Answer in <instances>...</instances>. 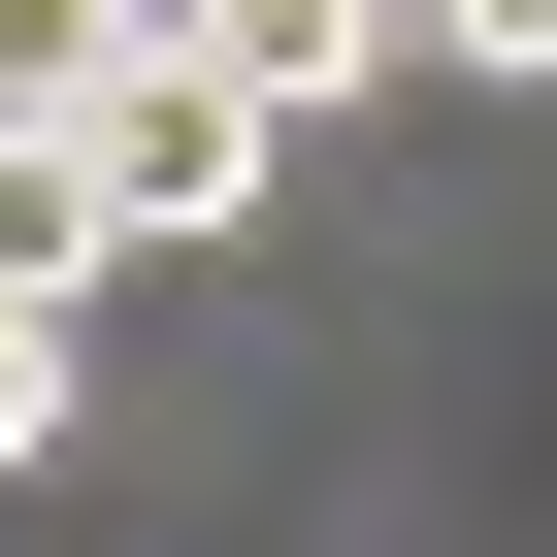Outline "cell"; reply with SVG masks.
<instances>
[{
  "mask_svg": "<svg viewBox=\"0 0 557 557\" xmlns=\"http://www.w3.org/2000/svg\"><path fill=\"white\" fill-rule=\"evenodd\" d=\"M132 34H164V0H0V132H66V99L132 66Z\"/></svg>",
  "mask_w": 557,
  "mask_h": 557,
  "instance_id": "obj_4",
  "label": "cell"
},
{
  "mask_svg": "<svg viewBox=\"0 0 557 557\" xmlns=\"http://www.w3.org/2000/svg\"><path fill=\"white\" fill-rule=\"evenodd\" d=\"M66 426H99V329H66V296H34V262H0V492H34V459H66Z\"/></svg>",
  "mask_w": 557,
  "mask_h": 557,
  "instance_id": "obj_3",
  "label": "cell"
},
{
  "mask_svg": "<svg viewBox=\"0 0 557 557\" xmlns=\"http://www.w3.org/2000/svg\"><path fill=\"white\" fill-rule=\"evenodd\" d=\"M0 262H34V296H99V262H132V230H99V164H66V132H0Z\"/></svg>",
  "mask_w": 557,
  "mask_h": 557,
  "instance_id": "obj_5",
  "label": "cell"
},
{
  "mask_svg": "<svg viewBox=\"0 0 557 557\" xmlns=\"http://www.w3.org/2000/svg\"><path fill=\"white\" fill-rule=\"evenodd\" d=\"M66 164H99V230H132V262H197V230H262V197H296V132H262L197 34H132V66L66 99Z\"/></svg>",
  "mask_w": 557,
  "mask_h": 557,
  "instance_id": "obj_1",
  "label": "cell"
},
{
  "mask_svg": "<svg viewBox=\"0 0 557 557\" xmlns=\"http://www.w3.org/2000/svg\"><path fill=\"white\" fill-rule=\"evenodd\" d=\"M164 34H197V66L262 99V132H329V99H361L394 34H426V0H164Z\"/></svg>",
  "mask_w": 557,
  "mask_h": 557,
  "instance_id": "obj_2",
  "label": "cell"
},
{
  "mask_svg": "<svg viewBox=\"0 0 557 557\" xmlns=\"http://www.w3.org/2000/svg\"><path fill=\"white\" fill-rule=\"evenodd\" d=\"M426 66H492V99H557V0H426Z\"/></svg>",
  "mask_w": 557,
  "mask_h": 557,
  "instance_id": "obj_6",
  "label": "cell"
}]
</instances>
